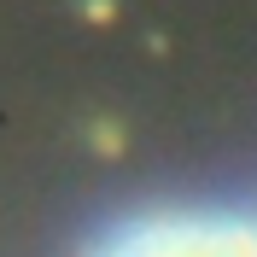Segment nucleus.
<instances>
[{
	"label": "nucleus",
	"instance_id": "nucleus-1",
	"mask_svg": "<svg viewBox=\"0 0 257 257\" xmlns=\"http://www.w3.org/2000/svg\"><path fill=\"white\" fill-rule=\"evenodd\" d=\"M82 257H257V193L216 205H164L105 228Z\"/></svg>",
	"mask_w": 257,
	"mask_h": 257
}]
</instances>
